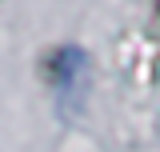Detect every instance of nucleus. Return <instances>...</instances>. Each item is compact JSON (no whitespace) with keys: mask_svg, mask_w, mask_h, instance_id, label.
Here are the masks:
<instances>
[{"mask_svg":"<svg viewBox=\"0 0 160 152\" xmlns=\"http://www.w3.org/2000/svg\"><path fill=\"white\" fill-rule=\"evenodd\" d=\"M40 76L48 80V88L56 92V100L68 112H80V104L88 96V84H92V64H88L84 48H76V44L48 48V56L40 60Z\"/></svg>","mask_w":160,"mask_h":152,"instance_id":"1","label":"nucleus"}]
</instances>
